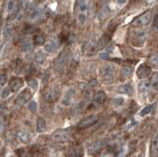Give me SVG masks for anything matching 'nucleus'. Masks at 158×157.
<instances>
[{"mask_svg": "<svg viewBox=\"0 0 158 157\" xmlns=\"http://www.w3.org/2000/svg\"><path fill=\"white\" fill-rule=\"evenodd\" d=\"M13 31H14V27L12 24H10V23L6 24V25L4 26L3 32H2V37L4 40H8V39L12 36Z\"/></svg>", "mask_w": 158, "mask_h": 157, "instance_id": "nucleus-13", "label": "nucleus"}, {"mask_svg": "<svg viewBox=\"0 0 158 157\" xmlns=\"http://www.w3.org/2000/svg\"><path fill=\"white\" fill-rule=\"evenodd\" d=\"M56 48H57V43L56 40H51L49 42L46 43L44 45V51H46L47 52H53L54 51L56 50Z\"/></svg>", "mask_w": 158, "mask_h": 157, "instance_id": "nucleus-14", "label": "nucleus"}, {"mask_svg": "<svg viewBox=\"0 0 158 157\" xmlns=\"http://www.w3.org/2000/svg\"><path fill=\"white\" fill-rule=\"evenodd\" d=\"M109 57H110V52H109L104 51L100 52V58H102V60H108Z\"/></svg>", "mask_w": 158, "mask_h": 157, "instance_id": "nucleus-39", "label": "nucleus"}, {"mask_svg": "<svg viewBox=\"0 0 158 157\" xmlns=\"http://www.w3.org/2000/svg\"><path fill=\"white\" fill-rule=\"evenodd\" d=\"M101 157H113V155L112 154H105V155H103Z\"/></svg>", "mask_w": 158, "mask_h": 157, "instance_id": "nucleus-45", "label": "nucleus"}, {"mask_svg": "<svg viewBox=\"0 0 158 157\" xmlns=\"http://www.w3.org/2000/svg\"><path fill=\"white\" fill-rule=\"evenodd\" d=\"M7 82V76L5 74H0V85L3 86Z\"/></svg>", "mask_w": 158, "mask_h": 157, "instance_id": "nucleus-41", "label": "nucleus"}, {"mask_svg": "<svg viewBox=\"0 0 158 157\" xmlns=\"http://www.w3.org/2000/svg\"><path fill=\"white\" fill-rule=\"evenodd\" d=\"M106 93L105 92H103V91H98L95 96H94V104L95 105H102L104 102H105L106 100Z\"/></svg>", "mask_w": 158, "mask_h": 157, "instance_id": "nucleus-12", "label": "nucleus"}, {"mask_svg": "<svg viewBox=\"0 0 158 157\" xmlns=\"http://www.w3.org/2000/svg\"><path fill=\"white\" fill-rule=\"evenodd\" d=\"M44 42H46V39L43 35H38L35 37V43L38 46H42V45H44Z\"/></svg>", "mask_w": 158, "mask_h": 157, "instance_id": "nucleus-29", "label": "nucleus"}, {"mask_svg": "<svg viewBox=\"0 0 158 157\" xmlns=\"http://www.w3.org/2000/svg\"><path fill=\"white\" fill-rule=\"evenodd\" d=\"M14 6H15V3H14V1L13 0H11V1H9V3H8V11H12L13 9H14Z\"/></svg>", "mask_w": 158, "mask_h": 157, "instance_id": "nucleus-42", "label": "nucleus"}, {"mask_svg": "<svg viewBox=\"0 0 158 157\" xmlns=\"http://www.w3.org/2000/svg\"><path fill=\"white\" fill-rule=\"evenodd\" d=\"M79 8H80V10L82 11V13H84L87 10V4H86L85 1H84V0H81L80 3H79Z\"/></svg>", "mask_w": 158, "mask_h": 157, "instance_id": "nucleus-37", "label": "nucleus"}, {"mask_svg": "<svg viewBox=\"0 0 158 157\" xmlns=\"http://www.w3.org/2000/svg\"><path fill=\"white\" fill-rule=\"evenodd\" d=\"M127 0H117V3L118 4V5H123V4L127 3Z\"/></svg>", "mask_w": 158, "mask_h": 157, "instance_id": "nucleus-43", "label": "nucleus"}, {"mask_svg": "<svg viewBox=\"0 0 158 157\" xmlns=\"http://www.w3.org/2000/svg\"><path fill=\"white\" fill-rule=\"evenodd\" d=\"M152 26H153V29H154V30L158 31V13L154 16V18H153Z\"/></svg>", "mask_w": 158, "mask_h": 157, "instance_id": "nucleus-36", "label": "nucleus"}, {"mask_svg": "<svg viewBox=\"0 0 158 157\" xmlns=\"http://www.w3.org/2000/svg\"><path fill=\"white\" fill-rule=\"evenodd\" d=\"M17 140L20 143H24V144H28L31 142L32 140V134H29L26 130H19L17 132Z\"/></svg>", "mask_w": 158, "mask_h": 157, "instance_id": "nucleus-7", "label": "nucleus"}, {"mask_svg": "<svg viewBox=\"0 0 158 157\" xmlns=\"http://www.w3.org/2000/svg\"><path fill=\"white\" fill-rule=\"evenodd\" d=\"M103 145H104V143H103L102 141L95 142V143H93L90 147H89V151H90V152H96L100 148H102Z\"/></svg>", "mask_w": 158, "mask_h": 157, "instance_id": "nucleus-27", "label": "nucleus"}, {"mask_svg": "<svg viewBox=\"0 0 158 157\" xmlns=\"http://www.w3.org/2000/svg\"><path fill=\"white\" fill-rule=\"evenodd\" d=\"M109 41H110V36L105 34V35L99 40V42L97 43V50H101V48H105L107 46V43H109Z\"/></svg>", "mask_w": 158, "mask_h": 157, "instance_id": "nucleus-18", "label": "nucleus"}, {"mask_svg": "<svg viewBox=\"0 0 158 157\" xmlns=\"http://www.w3.org/2000/svg\"><path fill=\"white\" fill-rule=\"evenodd\" d=\"M148 83H149V88H151L152 90L158 92V73L152 74V76L150 77Z\"/></svg>", "mask_w": 158, "mask_h": 157, "instance_id": "nucleus-16", "label": "nucleus"}, {"mask_svg": "<svg viewBox=\"0 0 158 157\" xmlns=\"http://www.w3.org/2000/svg\"><path fill=\"white\" fill-rule=\"evenodd\" d=\"M20 10H21V3H20L19 5H17L16 7H14V9H13V17H17L19 15V13H20Z\"/></svg>", "mask_w": 158, "mask_h": 157, "instance_id": "nucleus-38", "label": "nucleus"}, {"mask_svg": "<svg viewBox=\"0 0 158 157\" xmlns=\"http://www.w3.org/2000/svg\"><path fill=\"white\" fill-rule=\"evenodd\" d=\"M28 85H29L30 89H31L32 91H36V90H38V88H39V82L36 79H31L28 82Z\"/></svg>", "mask_w": 158, "mask_h": 157, "instance_id": "nucleus-28", "label": "nucleus"}, {"mask_svg": "<svg viewBox=\"0 0 158 157\" xmlns=\"http://www.w3.org/2000/svg\"><path fill=\"white\" fill-rule=\"evenodd\" d=\"M34 60L36 63H38V64H42V63H44V61L46 60V55L44 53V52L39 51L38 52H36V55H35Z\"/></svg>", "mask_w": 158, "mask_h": 157, "instance_id": "nucleus-20", "label": "nucleus"}, {"mask_svg": "<svg viewBox=\"0 0 158 157\" xmlns=\"http://www.w3.org/2000/svg\"><path fill=\"white\" fill-rule=\"evenodd\" d=\"M68 60V52L66 51H64L60 56H58V58L56 61V68L57 70H61L63 69V67L65 66L66 62Z\"/></svg>", "mask_w": 158, "mask_h": 157, "instance_id": "nucleus-8", "label": "nucleus"}, {"mask_svg": "<svg viewBox=\"0 0 158 157\" xmlns=\"http://www.w3.org/2000/svg\"><path fill=\"white\" fill-rule=\"evenodd\" d=\"M99 120L98 115H90L87 116L86 118H84L83 120H81L78 122V127L79 129H87V127L93 126L95 122H97Z\"/></svg>", "mask_w": 158, "mask_h": 157, "instance_id": "nucleus-4", "label": "nucleus"}, {"mask_svg": "<svg viewBox=\"0 0 158 157\" xmlns=\"http://www.w3.org/2000/svg\"><path fill=\"white\" fill-rule=\"evenodd\" d=\"M153 107H154V104L145 106L144 108H143V109L140 110L139 115H140V116H146V115H148V114H150V113L152 112V110H153Z\"/></svg>", "mask_w": 158, "mask_h": 157, "instance_id": "nucleus-26", "label": "nucleus"}, {"mask_svg": "<svg viewBox=\"0 0 158 157\" xmlns=\"http://www.w3.org/2000/svg\"><path fill=\"white\" fill-rule=\"evenodd\" d=\"M123 102H125V100H123V98H115V99L113 100V104H114V106H117V107H118V106H122L123 104Z\"/></svg>", "mask_w": 158, "mask_h": 157, "instance_id": "nucleus-34", "label": "nucleus"}, {"mask_svg": "<svg viewBox=\"0 0 158 157\" xmlns=\"http://www.w3.org/2000/svg\"><path fill=\"white\" fill-rule=\"evenodd\" d=\"M0 157H5V150H2V152H0Z\"/></svg>", "mask_w": 158, "mask_h": 157, "instance_id": "nucleus-44", "label": "nucleus"}, {"mask_svg": "<svg viewBox=\"0 0 158 157\" xmlns=\"http://www.w3.org/2000/svg\"><path fill=\"white\" fill-rule=\"evenodd\" d=\"M150 62L155 67L158 68V53H154V55H152L150 56Z\"/></svg>", "mask_w": 158, "mask_h": 157, "instance_id": "nucleus-33", "label": "nucleus"}, {"mask_svg": "<svg viewBox=\"0 0 158 157\" xmlns=\"http://www.w3.org/2000/svg\"><path fill=\"white\" fill-rule=\"evenodd\" d=\"M46 127H47V125H46V121H44L43 118H39L37 120V124H36V130L39 134H42L44 130H46Z\"/></svg>", "mask_w": 158, "mask_h": 157, "instance_id": "nucleus-17", "label": "nucleus"}, {"mask_svg": "<svg viewBox=\"0 0 158 157\" xmlns=\"http://www.w3.org/2000/svg\"><path fill=\"white\" fill-rule=\"evenodd\" d=\"M32 43H31V42H29L28 40H26V41H24L23 42V43H22V51L23 52H27V51H30L32 48Z\"/></svg>", "mask_w": 158, "mask_h": 157, "instance_id": "nucleus-31", "label": "nucleus"}, {"mask_svg": "<svg viewBox=\"0 0 158 157\" xmlns=\"http://www.w3.org/2000/svg\"><path fill=\"white\" fill-rule=\"evenodd\" d=\"M70 137V134L69 132H67L66 130H56L54 131L53 134H52V138L56 141H59V142H64L67 141Z\"/></svg>", "mask_w": 158, "mask_h": 157, "instance_id": "nucleus-5", "label": "nucleus"}, {"mask_svg": "<svg viewBox=\"0 0 158 157\" xmlns=\"http://www.w3.org/2000/svg\"><path fill=\"white\" fill-rule=\"evenodd\" d=\"M83 154V150L81 147H74V148H72L70 151H69V155H70L71 157H81Z\"/></svg>", "mask_w": 158, "mask_h": 157, "instance_id": "nucleus-23", "label": "nucleus"}, {"mask_svg": "<svg viewBox=\"0 0 158 157\" xmlns=\"http://www.w3.org/2000/svg\"><path fill=\"white\" fill-rule=\"evenodd\" d=\"M96 84H97V82H96L95 80H94V81H91V85H92V86L96 85Z\"/></svg>", "mask_w": 158, "mask_h": 157, "instance_id": "nucleus-46", "label": "nucleus"}, {"mask_svg": "<svg viewBox=\"0 0 158 157\" xmlns=\"http://www.w3.org/2000/svg\"><path fill=\"white\" fill-rule=\"evenodd\" d=\"M133 39L137 43H144L147 39V32L144 30H135V33H133Z\"/></svg>", "mask_w": 158, "mask_h": 157, "instance_id": "nucleus-11", "label": "nucleus"}, {"mask_svg": "<svg viewBox=\"0 0 158 157\" xmlns=\"http://www.w3.org/2000/svg\"><path fill=\"white\" fill-rule=\"evenodd\" d=\"M138 88H139L138 90H139L140 94L144 95L146 93V91L148 90V88H149V83H148V81H146V80H143V81L140 82V84H139V86H138Z\"/></svg>", "mask_w": 158, "mask_h": 157, "instance_id": "nucleus-24", "label": "nucleus"}, {"mask_svg": "<svg viewBox=\"0 0 158 157\" xmlns=\"http://www.w3.org/2000/svg\"><path fill=\"white\" fill-rule=\"evenodd\" d=\"M150 21H151V12L147 11L144 14H142V15L135 18L132 22V25L136 27H143V26L148 25V24L150 23Z\"/></svg>", "mask_w": 158, "mask_h": 157, "instance_id": "nucleus-2", "label": "nucleus"}, {"mask_svg": "<svg viewBox=\"0 0 158 157\" xmlns=\"http://www.w3.org/2000/svg\"><path fill=\"white\" fill-rule=\"evenodd\" d=\"M32 96H33L32 91L30 89H28V88H26V89H24L22 92L19 93V95L16 98V104L20 105V106L26 104V103L30 102Z\"/></svg>", "mask_w": 158, "mask_h": 157, "instance_id": "nucleus-3", "label": "nucleus"}, {"mask_svg": "<svg viewBox=\"0 0 158 157\" xmlns=\"http://www.w3.org/2000/svg\"><path fill=\"white\" fill-rule=\"evenodd\" d=\"M74 93H75V89H74V88L71 87V88H69V89H67V91L65 92V94L63 95L62 99H61V104L63 106H69V105H70Z\"/></svg>", "mask_w": 158, "mask_h": 157, "instance_id": "nucleus-10", "label": "nucleus"}, {"mask_svg": "<svg viewBox=\"0 0 158 157\" xmlns=\"http://www.w3.org/2000/svg\"><path fill=\"white\" fill-rule=\"evenodd\" d=\"M132 74V68L131 66H125L121 70V77L123 79H127Z\"/></svg>", "mask_w": 158, "mask_h": 157, "instance_id": "nucleus-21", "label": "nucleus"}, {"mask_svg": "<svg viewBox=\"0 0 158 157\" xmlns=\"http://www.w3.org/2000/svg\"><path fill=\"white\" fill-rule=\"evenodd\" d=\"M23 85H24L23 79L19 77H13L9 82V89L11 90V92H17L20 89H22Z\"/></svg>", "mask_w": 158, "mask_h": 157, "instance_id": "nucleus-6", "label": "nucleus"}, {"mask_svg": "<svg viewBox=\"0 0 158 157\" xmlns=\"http://www.w3.org/2000/svg\"><path fill=\"white\" fill-rule=\"evenodd\" d=\"M58 90L57 89H52V91H49L47 95V99L48 101H54L58 98Z\"/></svg>", "mask_w": 158, "mask_h": 157, "instance_id": "nucleus-25", "label": "nucleus"}, {"mask_svg": "<svg viewBox=\"0 0 158 157\" xmlns=\"http://www.w3.org/2000/svg\"><path fill=\"white\" fill-rule=\"evenodd\" d=\"M101 75L104 81L111 83L115 79V66L111 63H106L101 67Z\"/></svg>", "mask_w": 158, "mask_h": 157, "instance_id": "nucleus-1", "label": "nucleus"}, {"mask_svg": "<svg viewBox=\"0 0 158 157\" xmlns=\"http://www.w3.org/2000/svg\"><path fill=\"white\" fill-rule=\"evenodd\" d=\"M42 14H43V10H42V8H40V7H36V8L32 9V11L30 12L29 19H30V20H32V21H35V20H37V19H39L40 17H41Z\"/></svg>", "mask_w": 158, "mask_h": 157, "instance_id": "nucleus-15", "label": "nucleus"}, {"mask_svg": "<svg viewBox=\"0 0 158 157\" xmlns=\"http://www.w3.org/2000/svg\"><path fill=\"white\" fill-rule=\"evenodd\" d=\"M18 154L20 157H32L31 153L28 151H25V150H20V152H18Z\"/></svg>", "mask_w": 158, "mask_h": 157, "instance_id": "nucleus-40", "label": "nucleus"}, {"mask_svg": "<svg viewBox=\"0 0 158 157\" xmlns=\"http://www.w3.org/2000/svg\"><path fill=\"white\" fill-rule=\"evenodd\" d=\"M10 94H11V90L9 89V87H6V88H4L1 92V98L2 99H7L10 96Z\"/></svg>", "mask_w": 158, "mask_h": 157, "instance_id": "nucleus-32", "label": "nucleus"}, {"mask_svg": "<svg viewBox=\"0 0 158 157\" xmlns=\"http://www.w3.org/2000/svg\"><path fill=\"white\" fill-rule=\"evenodd\" d=\"M158 149V130L155 131V134H153L152 140H151V152L153 154L155 153Z\"/></svg>", "mask_w": 158, "mask_h": 157, "instance_id": "nucleus-19", "label": "nucleus"}, {"mask_svg": "<svg viewBox=\"0 0 158 157\" xmlns=\"http://www.w3.org/2000/svg\"><path fill=\"white\" fill-rule=\"evenodd\" d=\"M28 109H29L30 112L36 113V112L38 111V104H37V102H35V101L29 102V104H28Z\"/></svg>", "mask_w": 158, "mask_h": 157, "instance_id": "nucleus-30", "label": "nucleus"}, {"mask_svg": "<svg viewBox=\"0 0 158 157\" xmlns=\"http://www.w3.org/2000/svg\"><path fill=\"white\" fill-rule=\"evenodd\" d=\"M118 92L121 93V94L131 95V86L130 84L121 85V86H118Z\"/></svg>", "mask_w": 158, "mask_h": 157, "instance_id": "nucleus-22", "label": "nucleus"}, {"mask_svg": "<svg viewBox=\"0 0 158 157\" xmlns=\"http://www.w3.org/2000/svg\"><path fill=\"white\" fill-rule=\"evenodd\" d=\"M150 73H151V68L146 64H140L136 70V74L138 78H140V79H144V78L150 75Z\"/></svg>", "mask_w": 158, "mask_h": 157, "instance_id": "nucleus-9", "label": "nucleus"}, {"mask_svg": "<svg viewBox=\"0 0 158 157\" xmlns=\"http://www.w3.org/2000/svg\"><path fill=\"white\" fill-rule=\"evenodd\" d=\"M77 19H78V22L80 23L81 25H83V24L85 23L86 20H87V16H86V14H85V13H80V14L78 15Z\"/></svg>", "mask_w": 158, "mask_h": 157, "instance_id": "nucleus-35", "label": "nucleus"}]
</instances>
